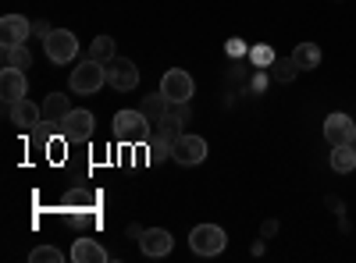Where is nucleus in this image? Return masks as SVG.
I'll return each instance as SVG.
<instances>
[{
	"label": "nucleus",
	"mask_w": 356,
	"mask_h": 263,
	"mask_svg": "<svg viewBox=\"0 0 356 263\" xmlns=\"http://www.w3.org/2000/svg\"><path fill=\"white\" fill-rule=\"evenodd\" d=\"M150 118L143 110H118L114 114V139L118 142H129V146H146L150 142Z\"/></svg>",
	"instance_id": "nucleus-1"
},
{
	"label": "nucleus",
	"mask_w": 356,
	"mask_h": 263,
	"mask_svg": "<svg viewBox=\"0 0 356 263\" xmlns=\"http://www.w3.org/2000/svg\"><path fill=\"white\" fill-rule=\"evenodd\" d=\"M68 85H72V93H79V96H89V93H100L104 85H107V65H100V61H82L75 71H72V78H68Z\"/></svg>",
	"instance_id": "nucleus-2"
},
{
	"label": "nucleus",
	"mask_w": 356,
	"mask_h": 263,
	"mask_svg": "<svg viewBox=\"0 0 356 263\" xmlns=\"http://www.w3.org/2000/svg\"><path fill=\"white\" fill-rule=\"evenodd\" d=\"M189 246H193L196 256H218V253H225L228 235H225L218 224H196L189 231Z\"/></svg>",
	"instance_id": "nucleus-3"
},
{
	"label": "nucleus",
	"mask_w": 356,
	"mask_h": 263,
	"mask_svg": "<svg viewBox=\"0 0 356 263\" xmlns=\"http://www.w3.org/2000/svg\"><path fill=\"white\" fill-rule=\"evenodd\" d=\"M43 46H47V57L54 65H72L79 57V40H75V33H68V28H50Z\"/></svg>",
	"instance_id": "nucleus-4"
},
{
	"label": "nucleus",
	"mask_w": 356,
	"mask_h": 263,
	"mask_svg": "<svg viewBox=\"0 0 356 263\" xmlns=\"http://www.w3.org/2000/svg\"><path fill=\"white\" fill-rule=\"evenodd\" d=\"M93 128H97V118L89 110H68L65 121L57 125V132L65 135V142H89L93 139Z\"/></svg>",
	"instance_id": "nucleus-5"
},
{
	"label": "nucleus",
	"mask_w": 356,
	"mask_h": 263,
	"mask_svg": "<svg viewBox=\"0 0 356 263\" xmlns=\"http://www.w3.org/2000/svg\"><path fill=\"white\" fill-rule=\"evenodd\" d=\"M161 93H164L171 103H189L193 93H196L193 75H189L186 68H171V71H164V78H161Z\"/></svg>",
	"instance_id": "nucleus-6"
},
{
	"label": "nucleus",
	"mask_w": 356,
	"mask_h": 263,
	"mask_svg": "<svg viewBox=\"0 0 356 263\" xmlns=\"http://www.w3.org/2000/svg\"><path fill=\"white\" fill-rule=\"evenodd\" d=\"M171 160H175V164H182V167L203 164V160H207V139L182 132V135H178V142L171 146Z\"/></svg>",
	"instance_id": "nucleus-7"
},
{
	"label": "nucleus",
	"mask_w": 356,
	"mask_h": 263,
	"mask_svg": "<svg viewBox=\"0 0 356 263\" xmlns=\"http://www.w3.org/2000/svg\"><path fill=\"white\" fill-rule=\"evenodd\" d=\"M107 85H114L118 93H129L139 85V68L129 61V57H114L107 65Z\"/></svg>",
	"instance_id": "nucleus-8"
},
{
	"label": "nucleus",
	"mask_w": 356,
	"mask_h": 263,
	"mask_svg": "<svg viewBox=\"0 0 356 263\" xmlns=\"http://www.w3.org/2000/svg\"><path fill=\"white\" fill-rule=\"evenodd\" d=\"M324 139H328V146L356 142V125H353L349 114H328V118H324Z\"/></svg>",
	"instance_id": "nucleus-9"
},
{
	"label": "nucleus",
	"mask_w": 356,
	"mask_h": 263,
	"mask_svg": "<svg viewBox=\"0 0 356 263\" xmlns=\"http://www.w3.org/2000/svg\"><path fill=\"white\" fill-rule=\"evenodd\" d=\"M8 107V118L22 128V132H33L40 121H43V107H36L33 100H15V103H4Z\"/></svg>",
	"instance_id": "nucleus-10"
},
{
	"label": "nucleus",
	"mask_w": 356,
	"mask_h": 263,
	"mask_svg": "<svg viewBox=\"0 0 356 263\" xmlns=\"http://www.w3.org/2000/svg\"><path fill=\"white\" fill-rule=\"evenodd\" d=\"M29 93V78L22 68H4L0 71V96H4V103H15V100H25Z\"/></svg>",
	"instance_id": "nucleus-11"
},
{
	"label": "nucleus",
	"mask_w": 356,
	"mask_h": 263,
	"mask_svg": "<svg viewBox=\"0 0 356 263\" xmlns=\"http://www.w3.org/2000/svg\"><path fill=\"white\" fill-rule=\"evenodd\" d=\"M29 33H33V22L25 15H4L0 18V46L4 43H25Z\"/></svg>",
	"instance_id": "nucleus-12"
},
{
	"label": "nucleus",
	"mask_w": 356,
	"mask_h": 263,
	"mask_svg": "<svg viewBox=\"0 0 356 263\" xmlns=\"http://www.w3.org/2000/svg\"><path fill=\"white\" fill-rule=\"evenodd\" d=\"M171 246H175V239H171V231H164V228H146L143 239H139L143 256H168Z\"/></svg>",
	"instance_id": "nucleus-13"
},
{
	"label": "nucleus",
	"mask_w": 356,
	"mask_h": 263,
	"mask_svg": "<svg viewBox=\"0 0 356 263\" xmlns=\"http://www.w3.org/2000/svg\"><path fill=\"white\" fill-rule=\"evenodd\" d=\"M72 260H75V263H104V260H107V249H104L97 239H75Z\"/></svg>",
	"instance_id": "nucleus-14"
},
{
	"label": "nucleus",
	"mask_w": 356,
	"mask_h": 263,
	"mask_svg": "<svg viewBox=\"0 0 356 263\" xmlns=\"http://www.w3.org/2000/svg\"><path fill=\"white\" fill-rule=\"evenodd\" d=\"M171 107H175V103H171L164 93H154V96H143V107H139V110H143L146 118H150V125L157 128V125L168 118V114H171Z\"/></svg>",
	"instance_id": "nucleus-15"
},
{
	"label": "nucleus",
	"mask_w": 356,
	"mask_h": 263,
	"mask_svg": "<svg viewBox=\"0 0 356 263\" xmlns=\"http://www.w3.org/2000/svg\"><path fill=\"white\" fill-rule=\"evenodd\" d=\"M40 107H43V118H47V125H61V121H65V114L72 110L65 93H50V96H47Z\"/></svg>",
	"instance_id": "nucleus-16"
},
{
	"label": "nucleus",
	"mask_w": 356,
	"mask_h": 263,
	"mask_svg": "<svg viewBox=\"0 0 356 263\" xmlns=\"http://www.w3.org/2000/svg\"><path fill=\"white\" fill-rule=\"evenodd\" d=\"M33 65V50L25 43H4V68H29Z\"/></svg>",
	"instance_id": "nucleus-17"
},
{
	"label": "nucleus",
	"mask_w": 356,
	"mask_h": 263,
	"mask_svg": "<svg viewBox=\"0 0 356 263\" xmlns=\"http://www.w3.org/2000/svg\"><path fill=\"white\" fill-rule=\"evenodd\" d=\"M332 167L339 174H349L356 167V142H346V146H332Z\"/></svg>",
	"instance_id": "nucleus-18"
},
{
	"label": "nucleus",
	"mask_w": 356,
	"mask_h": 263,
	"mask_svg": "<svg viewBox=\"0 0 356 263\" xmlns=\"http://www.w3.org/2000/svg\"><path fill=\"white\" fill-rule=\"evenodd\" d=\"M292 61L300 65L303 71H314V68L321 65V46H317V43H300V46L292 50Z\"/></svg>",
	"instance_id": "nucleus-19"
},
{
	"label": "nucleus",
	"mask_w": 356,
	"mask_h": 263,
	"mask_svg": "<svg viewBox=\"0 0 356 263\" xmlns=\"http://www.w3.org/2000/svg\"><path fill=\"white\" fill-rule=\"evenodd\" d=\"M89 57H93V61H100V65H111L114 61V40L111 36H97L93 43H89Z\"/></svg>",
	"instance_id": "nucleus-20"
},
{
	"label": "nucleus",
	"mask_w": 356,
	"mask_h": 263,
	"mask_svg": "<svg viewBox=\"0 0 356 263\" xmlns=\"http://www.w3.org/2000/svg\"><path fill=\"white\" fill-rule=\"evenodd\" d=\"M271 68H275V75H278V82H292L296 75H300V71H303L300 65H296V61H292V57H282V61H275Z\"/></svg>",
	"instance_id": "nucleus-21"
},
{
	"label": "nucleus",
	"mask_w": 356,
	"mask_h": 263,
	"mask_svg": "<svg viewBox=\"0 0 356 263\" xmlns=\"http://www.w3.org/2000/svg\"><path fill=\"white\" fill-rule=\"evenodd\" d=\"M29 260L33 263H61L65 256H61V249H54V246H40V249L29 253Z\"/></svg>",
	"instance_id": "nucleus-22"
},
{
	"label": "nucleus",
	"mask_w": 356,
	"mask_h": 263,
	"mask_svg": "<svg viewBox=\"0 0 356 263\" xmlns=\"http://www.w3.org/2000/svg\"><path fill=\"white\" fill-rule=\"evenodd\" d=\"M253 61L264 65V68H271V65H275V53L267 50V46H257V50H253Z\"/></svg>",
	"instance_id": "nucleus-23"
},
{
	"label": "nucleus",
	"mask_w": 356,
	"mask_h": 263,
	"mask_svg": "<svg viewBox=\"0 0 356 263\" xmlns=\"http://www.w3.org/2000/svg\"><path fill=\"white\" fill-rule=\"evenodd\" d=\"M33 33H36V36H43V40H47V36H50V25H43V22H36V25H33Z\"/></svg>",
	"instance_id": "nucleus-24"
},
{
	"label": "nucleus",
	"mask_w": 356,
	"mask_h": 263,
	"mask_svg": "<svg viewBox=\"0 0 356 263\" xmlns=\"http://www.w3.org/2000/svg\"><path fill=\"white\" fill-rule=\"evenodd\" d=\"M143 231H146V228H139V224H132V228H129V239H143Z\"/></svg>",
	"instance_id": "nucleus-25"
}]
</instances>
